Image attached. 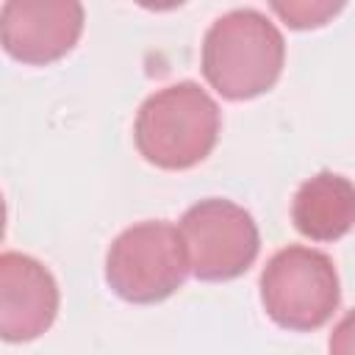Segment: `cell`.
I'll return each mask as SVG.
<instances>
[{
	"label": "cell",
	"mask_w": 355,
	"mask_h": 355,
	"mask_svg": "<svg viewBox=\"0 0 355 355\" xmlns=\"http://www.w3.org/2000/svg\"><path fill=\"white\" fill-rule=\"evenodd\" d=\"M222 128L216 100L194 80L150 94L136 114V150L158 169H191L211 155Z\"/></svg>",
	"instance_id": "7a4b0ae2"
},
{
	"label": "cell",
	"mask_w": 355,
	"mask_h": 355,
	"mask_svg": "<svg viewBox=\"0 0 355 355\" xmlns=\"http://www.w3.org/2000/svg\"><path fill=\"white\" fill-rule=\"evenodd\" d=\"M291 222L311 241H338L355 227V183L338 172H316L297 189Z\"/></svg>",
	"instance_id": "ba28073f"
},
{
	"label": "cell",
	"mask_w": 355,
	"mask_h": 355,
	"mask_svg": "<svg viewBox=\"0 0 355 355\" xmlns=\"http://www.w3.org/2000/svg\"><path fill=\"white\" fill-rule=\"evenodd\" d=\"M58 283L53 272L25 252L0 255V336L8 344L33 341L58 316Z\"/></svg>",
	"instance_id": "52a82bcc"
},
{
	"label": "cell",
	"mask_w": 355,
	"mask_h": 355,
	"mask_svg": "<svg viewBox=\"0 0 355 355\" xmlns=\"http://www.w3.org/2000/svg\"><path fill=\"white\" fill-rule=\"evenodd\" d=\"M341 286L333 258L322 250L291 244L275 252L261 272V302L283 330H319L338 308Z\"/></svg>",
	"instance_id": "277c9868"
},
{
	"label": "cell",
	"mask_w": 355,
	"mask_h": 355,
	"mask_svg": "<svg viewBox=\"0 0 355 355\" xmlns=\"http://www.w3.org/2000/svg\"><path fill=\"white\" fill-rule=\"evenodd\" d=\"M180 236L197 280L222 283L244 275L261 250V233L250 211L225 197H208L186 208Z\"/></svg>",
	"instance_id": "5b68a950"
},
{
	"label": "cell",
	"mask_w": 355,
	"mask_h": 355,
	"mask_svg": "<svg viewBox=\"0 0 355 355\" xmlns=\"http://www.w3.org/2000/svg\"><path fill=\"white\" fill-rule=\"evenodd\" d=\"M189 272L180 227L164 219L125 227L105 252L108 288L133 305H153L172 297L186 283Z\"/></svg>",
	"instance_id": "3957f363"
},
{
	"label": "cell",
	"mask_w": 355,
	"mask_h": 355,
	"mask_svg": "<svg viewBox=\"0 0 355 355\" xmlns=\"http://www.w3.org/2000/svg\"><path fill=\"white\" fill-rule=\"evenodd\" d=\"M341 8H344V3H324V0H319V3H305V0H300V3H272V11L280 14L286 19V25L294 28V31L322 28Z\"/></svg>",
	"instance_id": "9c48e42d"
},
{
	"label": "cell",
	"mask_w": 355,
	"mask_h": 355,
	"mask_svg": "<svg viewBox=\"0 0 355 355\" xmlns=\"http://www.w3.org/2000/svg\"><path fill=\"white\" fill-rule=\"evenodd\" d=\"M83 33V6L75 0H8L0 8L3 50L22 64L44 67L64 58Z\"/></svg>",
	"instance_id": "8992f818"
},
{
	"label": "cell",
	"mask_w": 355,
	"mask_h": 355,
	"mask_svg": "<svg viewBox=\"0 0 355 355\" xmlns=\"http://www.w3.org/2000/svg\"><path fill=\"white\" fill-rule=\"evenodd\" d=\"M286 61L280 28L255 8H233L211 22L202 39V75L225 100L266 94Z\"/></svg>",
	"instance_id": "6da1fadb"
},
{
	"label": "cell",
	"mask_w": 355,
	"mask_h": 355,
	"mask_svg": "<svg viewBox=\"0 0 355 355\" xmlns=\"http://www.w3.org/2000/svg\"><path fill=\"white\" fill-rule=\"evenodd\" d=\"M327 352L330 355H355V308L333 327Z\"/></svg>",
	"instance_id": "30bf717a"
}]
</instances>
